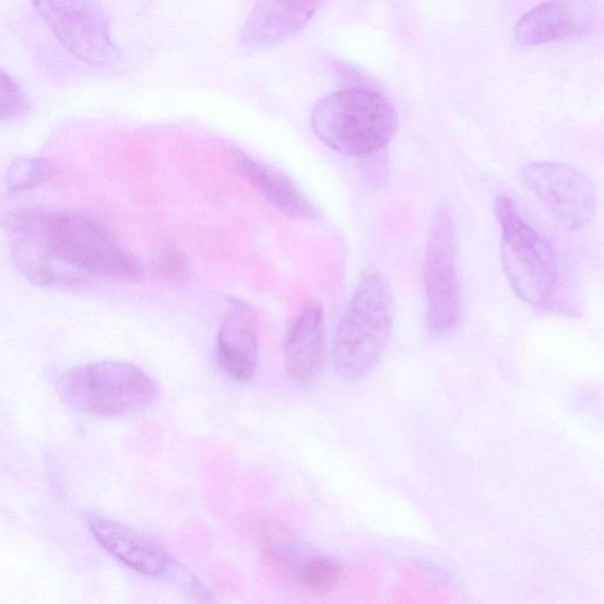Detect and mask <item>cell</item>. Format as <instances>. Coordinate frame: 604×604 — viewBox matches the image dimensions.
<instances>
[{"instance_id":"6da1fadb","label":"cell","mask_w":604,"mask_h":604,"mask_svg":"<svg viewBox=\"0 0 604 604\" xmlns=\"http://www.w3.org/2000/svg\"><path fill=\"white\" fill-rule=\"evenodd\" d=\"M9 232H19L39 242L58 261L84 276L94 274L139 280V263L112 235L80 214L21 210L5 220Z\"/></svg>"},{"instance_id":"7a4b0ae2","label":"cell","mask_w":604,"mask_h":604,"mask_svg":"<svg viewBox=\"0 0 604 604\" xmlns=\"http://www.w3.org/2000/svg\"><path fill=\"white\" fill-rule=\"evenodd\" d=\"M311 125L318 139L333 152L368 157L387 149L398 117L386 96L365 87H346L316 103Z\"/></svg>"},{"instance_id":"3957f363","label":"cell","mask_w":604,"mask_h":604,"mask_svg":"<svg viewBox=\"0 0 604 604\" xmlns=\"http://www.w3.org/2000/svg\"><path fill=\"white\" fill-rule=\"evenodd\" d=\"M393 330V299L384 276L363 273L332 345L335 371L358 381L370 374L388 347Z\"/></svg>"},{"instance_id":"277c9868","label":"cell","mask_w":604,"mask_h":604,"mask_svg":"<svg viewBox=\"0 0 604 604\" xmlns=\"http://www.w3.org/2000/svg\"><path fill=\"white\" fill-rule=\"evenodd\" d=\"M500 227V256L509 285L524 304L547 309L558 286L557 260L552 245L522 216L508 197L495 201Z\"/></svg>"},{"instance_id":"5b68a950","label":"cell","mask_w":604,"mask_h":604,"mask_svg":"<svg viewBox=\"0 0 604 604\" xmlns=\"http://www.w3.org/2000/svg\"><path fill=\"white\" fill-rule=\"evenodd\" d=\"M67 400L97 416H120L149 407L157 398L154 380L135 365L103 360L72 368L62 380Z\"/></svg>"},{"instance_id":"8992f818","label":"cell","mask_w":604,"mask_h":604,"mask_svg":"<svg viewBox=\"0 0 604 604\" xmlns=\"http://www.w3.org/2000/svg\"><path fill=\"white\" fill-rule=\"evenodd\" d=\"M426 328L434 337H445L462 320V292L457 270L454 225L450 204L435 211L424 261Z\"/></svg>"},{"instance_id":"52a82bcc","label":"cell","mask_w":604,"mask_h":604,"mask_svg":"<svg viewBox=\"0 0 604 604\" xmlns=\"http://www.w3.org/2000/svg\"><path fill=\"white\" fill-rule=\"evenodd\" d=\"M55 38L83 63L105 68L121 60L110 34V19L98 0H33Z\"/></svg>"},{"instance_id":"ba28073f","label":"cell","mask_w":604,"mask_h":604,"mask_svg":"<svg viewBox=\"0 0 604 604\" xmlns=\"http://www.w3.org/2000/svg\"><path fill=\"white\" fill-rule=\"evenodd\" d=\"M521 179L566 228L580 230L595 217L594 183L578 168L556 162H537L522 168Z\"/></svg>"},{"instance_id":"9c48e42d","label":"cell","mask_w":604,"mask_h":604,"mask_svg":"<svg viewBox=\"0 0 604 604\" xmlns=\"http://www.w3.org/2000/svg\"><path fill=\"white\" fill-rule=\"evenodd\" d=\"M259 346L256 308L242 299L230 298L216 343V358L221 370L233 380H252L258 368Z\"/></svg>"},{"instance_id":"30bf717a","label":"cell","mask_w":604,"mask_h":604,"mask_svg":"<svg viewBox=\"0 0 604 604\" xmlns=\"http://www.w3.org/2000/svg\"><path fill=\"white\" fill-rule=\"evenodd\" d=\"M328 359L325 315L317 301H308L292 322L285 342V365L289 379L299 388L320 380Z\"/></svg>"},{"instance_id":"8fae6325","label":"cell","mask_w":604,"mask_h":604,"mask_svg":"<svg viewBox=\"0 0 604 604\" xmlns=\"http://www.w3.org/2000/svg\"><path fill=\"white\" fill-rule=\"evenodd\" d=\"M321 0H259L241 27L245 49L261 51L282 46L312 21Z\"/></svg>"},{"instance_id":"7c38bea8","label":"cell","mask_w":604,"mask_h":604,"mask_svg":"<svg viewBox=\"0 0 604 604\" xmlns=\"http://www.w3.org/2000/svg\"><path fill=\"white\" fill-rule=\"evenodd\" d=\"M229 166L273 208L301 221L319 217L320 211L289 175L239 150L227 153Z\"/></svg>"},{"instance_id":"4fadbf2b","label":"cell","mask_w":604,"mask_h":604,"mask_svg":"<svg viewBox=\"0 0 604 604\" xmlns=\"http://www.w3.org/2000/svg\"><path fill=\"white\" fill-rule=\"evenodd\" d=\"M86 523L103 549L130 569L152 578L164 577L170 570L168 552L137 530L97 513H87Z\"/></svg>"},{"instance_id":"5bb4252c","label":"cell","mask_w":604,"mask_h":604,"mask_svg":"<svg viewBox=\"0 0 604 604\" xmlns=\"http://www.w3.org/2000/svg\"><path fill=\"white\" fill-rule=\"evenodd\" d=\"M585 31L583 13L570 0H552L530 10L514 26V40L522 47L580 36Z\"/></svg>"},{"instance_id":"9a60e30c","label":"cell","mask_w":604,"mask_h":604,"mask_svg":"<svg viewBox=\"0 0 604 604\" xmlns=\"http://www.w3.org/2000/svg\"><path fill=\"white\" fill-rule=\"evenodd\" d=\"M10 234L12 260L32 283L43 287H72L83 283V275L64 267L35 239L22 233Z\"/></svg>"},{"instance_id":"2e32d148","label":"cell","mask_w":604,"mask_h":604,"mask_svg":"<svg viewBox=\"0 0 604 604\" xmlns=\"http://www.w3.org/2000/svg\"><path fill=\"white\" fill-rule=\"evenodd\" d=\"M260 540L262 553L269 564L279 573L297 583L318 554L289 529L280 525L264 529Z\"/></svg>"},{"instance_id":"e0dca14e","label":"cell","mask_w":604,"mask_h":604,"mask_svg":"<svg viewBox=\"0 0 604 604\" xmlns=\"http://www.w3.org/2000/svg\"><path fill=\"white\" fill-rule=\"evenodd\" d=\"M343 568L335 559L317 554L301 575L298 584L306 592L325 594L341 581Z\"/></svg>"},{"instance_id":"ac0fdd59","label":"cell","mask_w":604,"mask_h":604,"mask_svg":"<svg viewBox=\"0 0 604 604\" xmlns=\"http://www.w3.org/2000/svg\"><path fill=\"white\" fill-rule=\"evenodd\" d=\"M50 175L47 161L36 157H21L13 162L7 175L11 191H23L36 188L46 182Z\"/></svg>"},{"instance_id":"d6986e66","label":"cell","mask_w":604,"mask_h":604,"mask_svg":"<svg viewBox=\"0 0 604 604\" xmlns=\"http://www.w3.org/2000/svg\"><path fill=\"white\" fill-rule=\"evenodd\" d=\"M31 108L21 85L0 70V123L17 121Z\"/></svg>"},{"instance_id":"ffe728a7","label":"cell","mask_w":604,"mask_h":604,"mask_svg":"<svg viewBox=\"0 0 604 604\" xmlns=\"http://www.w3.org/2000/svg\"><path fill=\"white\" fill-rule=\"evenodd\" d=\"M154 271L171 282L182 283L190 275V262L180 249L170 248L155 260Z\"/></svg>"}]
</instances>
